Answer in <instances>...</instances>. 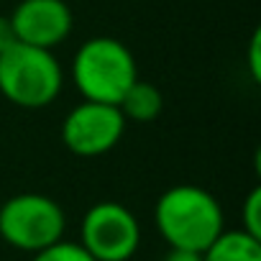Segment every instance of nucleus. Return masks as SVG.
<instances>
[{"label":"nucleus","mask_w":261,"mask_h":261,"mask_svg":"<svg viewBox=\"0 0 261 261\" xmlns=\"http://www.w3.org/2000/svg\"><path fill=\"white\" fill-rule=\"evenodd\" d=\"M34 261H95L80 243H72V241H59L39 253H34Z\"/></svg>","instance_id":"obj_10"},{"label":"nucleus","mask_w":261,"mask_h":261,"mask_svg":"<svg viewBox=\"0 0 261 261\" xmlns=\"http://www.w3.org/2000/svg\"><path fill=\"white\" fill-rule=\"evenodd\" d=\"M16 41L54 49L72 31V11L64 0H21L11 13Z\"/></svg>","instance_id":"obj_7"},{"label":"nucleus","mask_w":261,"mask_h":261,"mask_svg":"<svg viewBox=\"0 0 261 261\" xmlns=\"http://www.w3.org/2000/svg\"><path fill=\"white\" fill-rule=\"evenodd\" d=\"M16 44V31L11 23V16H0V54Z\"/></svg>","instance_id":"obj_13"},{"label":"nucleus","mask_w":261,"mask_h":261,"mask_svg":"<svg viewBox=\"0 0 261 261\" xmlns=\"http://www.w3.org/2000/svg\"><path fill=\"white\" fill-rule=\"evenodd\" d=\"M243 225L241 230L261 238V187H253L248 195H246V202H243Z\"/></svg>","instance_id":"obj_11"},{"label":"nucleus","mask_w":261,"mask_h":261,"mask_svg":"<svg viewBox=\"0 0 261 261\" xmlns=\"http://www.w3.org/2000/svg\"><path fill=\"white\" fill-rule=\"evenodd\" d=\"M162 108H164L162 90L156 85L146 82V80H136L123 92V97L118 102V110L125 118V123L128 120H134V123H151V120L159 118Z\"/></svg>","instance_id":"obj_8"},{"label":"nucleus","mask_w":261,"mask_h":261,"mask_svg":"<svg viewBox=\"0 0 261 261\" xmlns=\"http://www.w3.org/2000/svg\"><path fill=\"white\" fill-rule=\"evenodd\" d=\"M80 246L95 261H128L141 246V225L125 205L102 200L85 213Z\"/></svg>","instance_id":"obj_5"},{"label":"nucleus","mask_w":261,"mask_h":261,"mask_svg":"<svg viewBox=\"0 0 261 261\" xmlns=\"http://www.w3.org/2000/svg\"><path fill=\"white\" fill-rule=\"evenodd\" d=\"M248 74L253 82H261V31L256 29L248 44Z\"/></svg>","instance_id":"obj_12"},{"label":"nucleus","mask_w":261,"mask_h":261,"mask_svg":"<svg viewBox=\"0 0 261 261\" xmlns=\"http://www.w3.org/2000/svg\"><path fill=\"white\" fill-rule=\"evenodd\" d=\"M62 85V64L49 49L16 41L0 54V95L18 108L39 110L51 105Z\"/></svg>","instance_id":"obj_3"},{"label":"nucleus","mask_w":261,"mask_h":261,"mask_svg":"<svg viewBox=\"0 0 261 261\" xmlns=\"http://www.w3.org/2000/svg\"><path fill=\"white\" fill-rule=\"evenodd\" d=\"M202 261H261V238L246 230H223L205 251Z\"/></svg>","instance_id":"obj_9"},{"label":"nucleus","mask_w":261,"mask_h":261,"mask_svg":"<svg viewBox=\"0 0 261 261\" xmlns=\"http://www.w3.org/2000/svg\"><path fill=\"white\" fill-rule=\"evenodd\" d=\"M154 223L169 248L197 253L225 230L220 202L197 185H177L162 192L154 207Z\"/></svg>","instance_id":"obj_1"},{"label":"nucleus","mask_w":261,"mask_h":261,"mask_svg":"<svg viewBox=\"0 0 261 261\" xmlns=\"http://www.w3.org/2000/svg\"><path fill=\"white\" fill-rule=\"evenodd\" d=\"M64 228V210L49 195L21 192L0 205V238L18 251L39 253L59 243Z\"/></svg>","instance_id":"obj_4"},{"label":"nucleus","mask_w":261,"mask_h":261,"mask_svg":"<svg viewBox=\"0 0 261 261\" xmlns=\"http://www.w3.org/2000/svg\"><path fill=\"white\" fill-rule=\"evenodd\" d=\"M164 261H202V253L197 251H185V248H169Z\"/></svg>","instance_id":"obj_14"},{"label":"nucleus","mask_w":261,"mask_h":261,"mask_svg":"<svg viewBox=\"0 0 261 261\" xmlns=\"http://www.w3.org/2000/svg\"><path fill=\"white\" fill-rule=\"evenodd\" d=\"M72 80L85 100L118 105L123 92L139 80V67L125 44L113 36H95L77 49Z\"/></svg>","instance_id":"obj_2"},{"label":"nucleus","mask_w":261,"mask_h":261,"mask_svg":"<svg viewBox=\"0 0 261 261\" xmlns=\"http://www.w3.org/2000/svg\"><path fill=\"white\" fill-rule=\"evenodd\" d=\"M125 130V118L118 105L90 102L82 100L72 108L62 123V141L64 146L85 159H95L118 146Z\"/></svg>","instance_id":"obj_6"}]
</instances>
